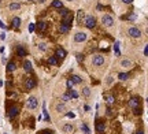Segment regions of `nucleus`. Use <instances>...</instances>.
<instances>
[{
    "label": "nucleus",
    "instance_id": "obj_1",
    "mask_svg": "<svg viewBox=\"0 0 148 134\" xmlns=\"http://www.w3.org/2000/svg\"><path fill=\"white\" fill-rule=\"evenodd\" d=\"M85 26L88 27V29H93L95 26H96V19H95V17H92V15H88V17H85Z\"/></svg>",
    "mask_w": 148,
    "mask_h": 134
},
{
    "label": "nucleus",
    "instance_id": "obj_2",
    "mask_svg": "<svg viewBox=\"0 0 148 134\" xmlns=\"http://www.w3.org/2000/svg\"><path fill=\"white\" fill-rule=\"evenodd\" d=\"M37 105H38V100L34 96H32V97L28 99V108L29 109H36L37 108Z\"/></svg>",
    "mask_w": 148,
    "mask_h": 134
},
{
    "label": "nucleus",
    "instance_id": "obj_3",
    "mask_svg": "<svg viewBox=\"0 0 148 134\" xmlns=\"http://www.w3.org/2000/svg\"><path fill=\"white\" fill-rule=\"evenodd\" d=\"M129 107H130V108H133L134 111L141 109V108H140V100L137 99V97H132L130 100H129Z\"/></svg>",
    "mask_w": 148,
    "mask_h": 134
},
{
    "label": "nucleus",
    "instance_id": "obj_4",
    "mask_svg": "<svg viewBox=\"0 0 148 134\" xmlns=\"http://www.w3.org/2000/svg\"><path fill=\"white\" fill-rule=\"evenodd\" d=\"M18 112H19V108H18L17 105H13V107H10V108H8V112H7V115H8L10 119H14V118L18 115Z\"/></svg>",
    "mask_w": 148,
    "mask_h": 134
},
{
    "label": "nucleus",
    "instance_id": "obj_5",
    "mask_svg": "<svg viewBox=\"0 0 148 134\" xmlns=\"http://www.w3.org/2000/svg\"><path fill=\"white\" fill-rule=\"evenodd\" d=\"M127 33H129V36L133 38H139L140 36H141V32H140V29H137V27H130V29L127 30Z\"/></svg>",
    "mask_w": 148,
    "mask_h": 134
},
{
    "label": "nucleus",
    "instance_id": "obj_6",
    "mask_svg": "<svg viewBox=\"0 0 148 134\" xmlns=\"http://www.w3.org/2000/svg\"><path fill=\"white\" fill-rule=\"evenodd\" d=\"M92 63L95 66H102L103 63H104V56H102V55H95L93 59H92Z\"/></svg>",
    "mask_w": 148,
    "mask_h": 134
},
{
    "label": "nucleus",
    "instance_id": "obj_7",
    "mask_svg": "<svg viewBox=\"0 0 148 134\" xmlns=\"http://www.w3.org/2000/svg\"><path fill=\"white\" fill-rule=\"evenodd\" d=\"M102 23H103L104 26H113V23H114V19H113V17H111V15H103Z\"/></svg>",
    "mask_w": 148,
    "mask_h": 134
},
{
    "label": "nucleus",
    "instance_id": "obj_8",
    "mask_svg": "<svg viewBox=\"0 0 148 134\" xmlns=\"http://www.w3.org/2000/svg\"><path fill=\"white\" fill-rule=\"evenodd\" d=\"M86 40V34L84 33V32H78V33L74 36V41L76 42H82Z\"/></svg>",
    "mask_w": 148,
    "mask_h": 134
},
{
    "label": "nucleus",
    "instance_id": "obj_9",
    "mask_svg": "<svg viewBox=\"0 0 148 134\" xmlns=\"http://www.w3.org/2000/svg\"><path fill=\"white\" fill-rule=\"evenodd\" d=\"M34 86H36V81H34V78H26L25 88L26 89H33Z\"/></svg>",
    "mask_w": 148,
    "mask_h": 134
},
{
    "label": "nucleus",
    "instance_id": "obj_10",
    "mask_svg": "<svg viewBox=\"0 0 148 134\" xmlns=\"http://www.w3.org/2000/svg\"><path fill=\"white\" fill-rule=\"evenodd\" d=\"M55 56H56V58H59V59H64V58H66V51H64L63 48H58V49H56Z\"/></svg>",
    "mask_w": 148,
    "mask_h": 134
},
{
    "label": "nucleus",
    "instance_id": "obj_11",
    "mask_svg": "<svg viewBox=\"0 0 148 134\" xmlns=\"http://www.w3.org/2000/svg\"><path fill=\"white\" fill-rule=\"evenodd\" d=\"M104 130H106V126H104V123L99 121V122L96 123V131H97V133H103Z\"/></svg>",
    "mask_w": 148,
    "mask_h": 134
},
{
    "label": "nucleus",
    "instance_id": "obj_12",
    "mask_svg": "<svg viewBox=\"0 0 148 134\" xmlns=\"http://www.w3.org/2000/svg\"><path fill=\"white\" fill-rule=\"evenodd\" d=\"M37 29H38V32L41 33V32H45L47 30V22H38L37 23Z\"/></svg>",
    "mask_w": 148,
    "mask_h": 134
},
{
    "label": "nucleus",
    "instance_id": "obj_13",
    "mask_svg": "<svg viewBox=\"0 0 148 134\" xmlns=\"http://www.w3.org/2000/svg\"><path fill=\"white\" fill-rule=\"evenodd\" d=\"M23 67H25V71H26V73H32V70H33V67H32V63H30L29 60H26V62L23 63Z\"/></svg>",
    "mask_w": 148,
    "mask_h": 134
},
{
    "label": "nucleus",
    "instance_id": "obj_14",
    "mask_svg": "<svg viewBox=\"0 0 148 134\" xmlns=\"http://www.w3.org/2000/svg\"><path fill=\"white\" fill-rule=\"evenodd\" d=\"M71 21H73V15H71V14H67L66 17H63V22H62V23L70 25V23H71Z\"/></svg>",
    "mask_w": 148,
    "mask_h": 134
},
{
    "label": "nucleus",
    "instance_id": "obj_15",
    "mask_svg": "<svg viewBox=\"0 0 148 134\" xmlns=\"http://www.w3.org/2000/svg\"><path fill=\"white\" fill-rule=\"evenodd\" d=\"M17 54H18V56H21V58L26 56V51H25V48H23L22 45H19V47H18V49H17Z\"/></svg>",
    "mask_w": 148,
    "mask_h": 134
},
{
    "label": "nucleus",
    "instance_id": "obj_16",
    "mask_svg": "<svg viewBox=\"0 0 148 134\" xmlns=\"http://www.w3.org/2000/svg\"><path fill=\"white\" fill-rule=\"evenodd\" d=\"M19 26H21V19H19L18 17H15L13 19V27H14V29H18Z\"/></svg>",
    "mask_w": 148,
    "mask_h": 134
},
{
    "label": "nucleus",
    "instance_id": "obj_17",
    "mask_svg": "<svg viewBox=\"0 0 148 134\" xmlns=\"http://www.w3.org/2000/svg\"><path fill=\"white\" fill-rule=\"evenodd\" d=\"M59 30H60V33H67L69 30H70V25L62 23V25H60V27H59Z\"/></svg>",
    "mask_w": 148,
    "mask_h": 134
},
{
    "label": "nucleus",
    "instance_id": "obj_18",
    "mask_svg": "<svg viewBox=\"0 0 148 134\" xmlns=\"http://www.w3.org/2000/svg\"><path fill=\"white\" fill-rule=\"evenodd\" d=\"M52 6H54L55 8H63V3L59 1V0H54V1H52Z\"/></svg>",
    "mask_w": 148,
    "mask_h": 134
},
{
    "label": "nucleus",
    "instance_id": "obj_19",
    "mask_svg": "<svg viewBox=\"0 0 148 134\" xmlns=\"http://www.w3.org/2000/svg\"><path fill=\"white\" fill-rule=\"evenodd\" d=\"M48 63H49L51 66H56V64H58V58H56V56H51V58L48 59Z\"/></svg>",
    "mask_w": 148,
    "mask_h": 134
},
{
    "label": "nucleus",
    "instance_id": "obj_20",
    "mask_svg": "<svg viewBox=\"0 0 148 134\" xmlns=\"http://www.w3.org/2000/svg\"><path fill=\"white\" fill-rule=\"evenodd\" d=\"M70 80L73 81V84H81V82H82V80H81L80 75H73Z\"/></svg>",
    "mask_w": 148,
    "mask_h": 134
},
{
    "label": "nucleus",
    "instance_id": "obj_21",
    "mask_svg": "<svg viewBox=\"0 0 148 134\" xmlns=\"http://www.w3.org/2000/svg\"><path fill=\"white\" fill-rule=\"evenodd\" d=\"M69 93H70L71 99H78V92H77L76 89H69Z\"/></svg>",
    "mask_w": 148,
    "mask_h": 134
},
{
    "label": "nucleus",
    "instance_id": "obj_22",
    "mask_svg": "<svg viewBox=\"0 0 148 134\" xmlns=\"http://www.w3.org/2000/svg\"><path fill=\"white\" fill-rule=\"evenodd\" d=\"M21 8V4H19V3H11V4H10V10H11V11H15V10H19Z\"/></svg>",
    "mask_w": 148,
    "mask_h": 134
},
{
    "label": "nucleus",
    "instance_id": "obj_23",
    "mask_svg": "<svg viewBox=\"0 0 148 134\" xmlns=\"http://www.w3.org/2000/svg\"><path fill=\"white\" fill-rule=\"evenodd\" d=\"M15 68H17V66H15V63L14 62H10L8 64H7V70H8V71H14Z\"/></svg>",
    "mask_w": 148,
    "mask_h": 134
},
{
    "label": "nucleus",
    "instance_id": "obj_24",
    "mask_svg": "<svg viewBox=\"0 0 148 134\" xmlns=\"http://www.w3.org/2000/svg\"><path fill=\"white\" fill-rule=\"evenodd\" d=\"M118 78L121 81H125V80L129 78V74H127V73H121V74H118Z\"/></svg>",
    "mask_w": 148,
    "mask_h": 134
},
{
    "label": "nucleus",
    "instance_id": "obj_25",
    "mask_svg": "<svg viewBox=\"0 0 148 134\" xmlns=\"http://www.w3.org/2000/svg\"><path fill=\"white\" fill-rule=\"evenodd\" d=\"M82 94H84L85 97L91 96V90H89V88H84V89H82Z\"/></svg>",
    "mask_w": 148,
    "mask_h": 134
},
{
    "label": "nucleus",
    "instance_id": "obj_26",
    "mask_svg": "<svg viewBox=\"0 0 148 134\" xmlns=\"http://www.w3.org/2000/svg\"><path fill=\"white\" fill-rule=\"evenodd\" d=\"M106 101H107V104H113V103L115 101V99H114V96H107Z\"/></svg>",
    "mask_w": 148,
    "mask_h": 134
},
{
    "label": "nucleus",
    "instance_id": "obj_27",
    "mask_svg": "<svg viewBox=\"0 0 148 134\" xmlns=\"http://www.w3.org/2000/svg\"><path fill=\"white\" fill-rule=\"evenodd\" d=\"M70 99H71V96H70V93H69V92L64 93L63 96H62V100H63V101H69Z\"/></svg>",
    "mask_w": 148,
    "mask_h": 134
},
{
    "label": "nucleus",
    "instance_id": "obj_28",
    "mask_svg": "<svg viewBox=\"0 0 148 134\" xmlns=\"http://www.w3.org/2000/svg\"><path fill=\"white\" fill-rule=\"evenodd\" d=\"M114 51H115V55L119 56V42H115L114 44Z\"/></svg>",
    "mask_w": 148,
    "mask_h": 134
},
{
    "label": "nucleus",
    "instance_id": "obj_29",
    "mask_svg": "<svg viewBox=\"0 0 148 134\" xmlns=\"http://www.w3.org/2000/svg\"><path fill=\"white\" fill-rule=\"evenodd\" d=\"M121 64H122V67H130L132 66V62H130V60H122Z\"/></svg>",
    "mask_w": 148,
    "mask_h": 134
},
{
    "label": "nucleus",
    "instance_id": "obj_30",
    "mask_svg": "<svg viewBox=\"0 0 148 134\" xmlns=\"http://www.w3.org/2000/svg\"><path fill=\"white\" fill-rule=\"evenodd\" d=\"M81 129H82V131H84L85 134H89V133H91V130H89V127L86 125H82V126H81Z\"/></svg>",
    "mask_w": 148,
    "mask_h": 134
},
{
    "label": "nucleus",
    "instance_id": "obj_31",
    "mask_svg": "<svg viewBox=\"0 0 148 134\" xmlns=\"http://www.w3.org/2000/svg\"><path fill=\"white\" fill-rule=\"evenodd\" d=\"M44 119H45L47 122H49V115H48V111H47L45 108H44Z\"/></svg>",
    "mask_w": 148,
    "mask_h": 134
},
{
    "label": "nucleus",
    "instance_id": "obj_32",
    "mask_svg": "<svg viewBox=\"0 0 148 134\" xmlns=\"http://www.w3.org/2000/svg\"><path fill=\"white\" fill-rule=\"evenodd\" d=\"M60 14H62V17H66L67 14H70V11H69V10H66V8H63L62 11H60Z\"/></svg>",
    "mask_w": 148,
    "mask_h": 134
},
{
    "label": "nucleus",
    "instance_id": "obj_33",
    "mask_svg": "<svg viewBox=\"0 0 148 134\" xmlns=\"http://www.w3.org/2000/svg\"><path fill=\"white\" fill-rule=\"evenodd\" d=\"M63 130H64V131H71L73 127L70 125H66V126H63Z\"/></svg>",
    "mask_w": 148,
    "mask_h": 134
},
{
    "label": "nucleus",
    "instance_id": "obj_34",
    "mask_svg": "<svg viewBox=\"0 0 148 134\" xmlns=\"http://www.w3.org/2000/svg\"><path fill=\"white\" fill-rule=\"evenodd\" d=\"M47 44H44V42H41V44H38V48H40V49H41V51H45L47 49Z\"/></svg>",
    "mask_w": 148,
    "mask_h": 134
},
{
    "label": "nucleus",
    "instance_id": "obj_35",
    "mask_svg": "<svg viewBox=\"0 0 148 134\" xmlns=\"http://www.w3.org/2000/svg\"><path fill=\"white\" fill-rule=\"evenodd\" d=\"M34 29H36V25H34V23H30L29 25V32L32 33V32H34Z\"/></svg>",
    "mask_w": 148,
    "mask_h": 134
},
{
    "label": "nucleus",
    "instance_id": "obj_36",
    "mask_svg": "<svg viewBox=\"0 0 148 134\" xmlns=\"http://www.w3.org/2000/svg\"><path fill=\"white\" fill-rule=\"evenodd\" d=\"M41 134H54V131H52V130L45 129V130H42V131H41Z\"/></svg>",
    "mask_w": 148,
    "mask_h": 134
},
{
    "label": "nucleus",
    "instance_id": "obj_37",
    "mask_svg": "<svg viewBox=\"0 0 148 134\" xmlns=\"http://www.w3.org/2000/svg\"><path fill=\"white\" fill-rule=\"evenodd\" d=\"M73 85H74V84H73V81L69 80L67 81V89H73Z\"/></svg>",
    "mask_w": 148,
    "mask_h": 134
},
{
    "label": "nucleus",
    "instance_id": "obj_38",
    "mask_svg": "<svg viewBox=\"0 0 148 134\" xmlns=\"http://www.w3.org/2000/svg\"><path fill=\"white\" fill-rule=\"evenodd\" d=\"M56 109H58L59 112H62V111H63V109H64V105H63V104H59V105H58V107H56Z\"/></svg>",
    "mask_w": 148,
    "mask_h": 134
},
{
    "label": "nucleus",
    "instance_id": "obj_39",
    "mask_svg": "<svg viewBox=\"0 0 148 134\" xmlns=\"http://www.w3.org/2000/svg\"><path fill=\"white\" fill-rule=\"evenodd\" d=\"M77 60H78V62H82V55H81V54L77 55Z\"/></svg>",
    "mask_w": 148,
    "mask_h": 134
},
{
    "label": "nucleus",
    "instance_id": "obj_40",
    "mask_svg": "<svg viewBox=\"0 0 148 134\" xmlns=\"http://www.w3.org/2000/svg\"><path fill=\"white\" fill-rule=\"evenodd\" d=\"M144 55L148 56V45H145V49H144Z\"/></svg>",
    "mask_w": 148,
    "mask_h": 134
},
{
    "label": "nucleus",
    "instance_id": "obj_41",
    "mask_svg": "<svg viewBox=\"0 0 148 134\" xmlns=\"http://www.w3.org/2000/svg\"><path fill=\"white\" fill-rule=\"evenodd\" d=\"M123 3H126V4H130V3H133V0H122Z\"/></svg>",
    "mask_w": 148,
    "mask_h": 134
},
{
    "label": "nucleus",
    "instance_id": "obj_42",
    "mask_svg": "<svg viewBox=\"0 0 148 134\" xmlns=\"http://www.w3.org/2000/svg\"><path fill=\"white\" fill-rule=\"evenodd\" d=\"M67 116H69V118H71V119H73V118L76 116V115H74L73 112H69V114H67Z\"/></svg>",
    "mask_w": 148,
    "mask_h": 134
},
{
    "label": "nucleus",
    "instance_id": "obj_43",
    "mask_svg": "<svg viewBox=\"0 0 148 134\" xmlns=\"http://www.w3.org/2000/svg\"><path fill=\"white\" fill-rule=\"evenodd\" d=\"M0 27H1V29H6V25H4V23H3L1 21H0Z\"/></svg>",
    "mask_w": 148,
    "mask_h": 134
},
{
    "label": "nucleus",
    "instance_id": "obj_44",
    "mask_svg": "<svg viewBox=\"0 0 148 134\" xmlns=\"http://www.w3.org/2000/svg\"><path fill=\"white\" fill-rule=\"evenodd\" d=\"M0 38H1V40H4V38H6V33H1V34H0Z\"/></svg>",
    "mask_w": 148,
    "mask_h": 134
},
{
    "label": "nucleus",
    "instance_id": "obj_45",
    "mask_svg": "<svg viewBox=\"0 0 148 134\" xmlns=\"http://www.w3.org/2000/svg\"><path fill=\"white\" fill-rule=\"evenodd\" d=\"M136 134H144V131H141V130H139V131H137V133Z\"/></svg>",
    "mask_w": 148,
    "mask_h": 134
},
{
    "label": "nucleus",
    "instance_id": "obj_46",
    "mask_svg": "<svg viewBox=\"0 0 148 134\" xmlns=\"http://www.w3.org/2000/svg\"><path fill=\"white\" fill-rule=\"evenodd\" d=\"M67 1H73V0H67Z\"/></svg>",
    "mask_w": 148,
    "mask_h": 134
},
{
    "label": "nucleus",
    "instance_id": "obj_47",
    "mask_svg": "<svg viewBox=\"0 0 148 134\" xmlns=\"http://www.w3.org/2000/svg\"><path fill=\"white\" fill-rule=\"evenodd\" d=\"M147 103H148V99H147Z\"/></svg>",
    "mask_w": 148,
    "mask_h": 134
}]
</instances>
